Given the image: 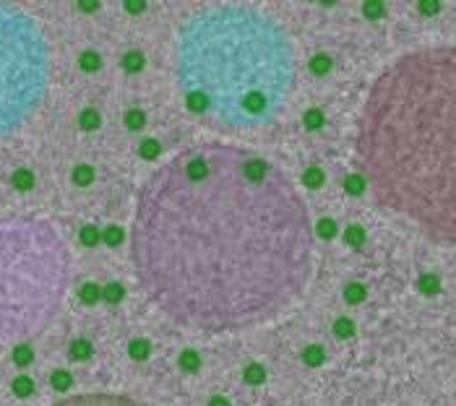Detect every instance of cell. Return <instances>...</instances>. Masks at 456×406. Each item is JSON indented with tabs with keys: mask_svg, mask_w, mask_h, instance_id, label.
I'll list each match as a JSON object with an SVG mask.
<instances>
[{
	"mask_svg": "<svg viewBox=\"0 0 456 406\" xmlns=\"http://www.w3.org/2000/svg\"><path fill=\"white\" fill-rule=\"evenodd\" d=\"M141 289L172 323L261 326L305 292L313 221L284 172L245 146H185L143 182L131 227Z\"/></svg>",
	"mask_w": 456,
	"mask_h": 406,
	"instance_id": "cell-1",
	"label": "cell"
},
{
	"mask_svg": "<svg viewBox=\"0 0 456 406\" xmlns=\"http://www.w3.org/2000/svg\"><path fill=\"white\" fill-rule=\"evenodd\" d=\"M354 151L378 206L456 245V44L412 50L373 81Z\"/></svg>",
	"mask_w": 456,
	"mask_h": 406,
	"instance_id": "cell-2",
	"label": "cell"
},
{
	"mask_svg": "<svg viewBox=\"0 0 456 406\" xmlns=\"http://www.w3.org/2000/svg\"><path fill=\"white\" fill-rule=\"evenodd\" d=\"M175 66L188 104L230 128H261L279 117L295 81V52L281 26L243 5L190 18Z\"/></svg>",
	"mask_w": 456,
	"mask_h": 406,
	"instance_id": "cell-3",
	"label": "cell"
},
{
	"mask_svg": "<svg viewBox=\"0 0 456 406\" xmlns=\"http://www.w3.org/2000/svg\"><path fill=\"white\" fill-rule=\"evenodd\" d=\"M50 52L32 16L0 5V135L34 115L47 94Z\"/></svg>",
	"mask_w": 456,
	"mask_h": 406,
	"instance_id": "cell-4",
	"label": "cell"
},
{
	"mask_svg": "<svg viewBox=\"0 0 456 406\" xmlns=\"http://www.w3.org/2000/svg\"><path fill=\"white\" fill-rule=\"evenodd\" d=\"M55 406H146V404L123 393H78L66 401H58Z\"/></svg>",
	"mask_w": 456,
	"mask_h": 406,
	"instance_id": "cell-5",
	"label": "cell"
},
{
	"mask_svg": "<svg viewBox=\"0 0 456 406\" xmlns=\"http://www.w3.org/2000/svg\"><path fill=\"white\" fill-rule=\"evenodd\" d=\"M91 354V344L86 338H76L70 344V359H76V362H81V359H89Z\"/></svg>",
	"mask_w": 456,
	"mask_h": 406,
	"instance_id": "cell-6",
	"label": "cell"
},
{
	"mask_svg": "<svg viewBox=\"0 0 456 406\" xmlns=\"http://www.w3.org/2000/svg\"><path fill=\"white\" fill-rule=\"evenodd\" d=\"M123 66L128 68V70H141L143 68V58L139 52H128L125 58H123Z\"/></svg>",
	"mask_w": 456,
	"mask_h": 406,
	"instance_id": "cell-7",
	"label": "cell"
},
{
	"mask_svg": "<svg viewBox=\"0 0 456 406\" xmlns=\"http://www.w3.org/2000/svg\"><path fill=\"white\" fill-rule=\"evenodd\" d=\"M13 391H16V396H29V393L34 391V385H32V380H29V377H16Z\"/></svg>",
	"mask_w": 456,
	"mask_h": 406,
	"instance_id": "cell-8",
	"label": "cell"
},
{
	"mask_svg": "<svg viewBox=\"0 0 456 406\" xmlns=\"http://www.w3.org/2000/svg\"><path fill=\"white\" fill-rule=\"evenodd\" d=\"M128 352H131V357H133V359H143L146 354H149V344H146V341H133Z\"/></svg>",
	"mask_w": 456,
	"mask_h": 406,
	"instance_id": "cell-9",
	"label": "cell"
},
{
	"mask_svg": "<svg viewBox=\"0 0 456 406\" xmlns=\"http://www.w3.org/2000/svg\"><path fill=\"white\" fill-rule=\"evenodd\" d=\"M52 385H55L58 391H66L68 385H70V375H68V372H63V370L52 372Z\"/></svg>",
	"mask_w": 456,
	"mask_h": 406,
	"instance_id": "cell-10",
	"label": "cell"
},
{
	"mask_svg": "<svg viewBox=\"0 0 456 406\" xmlns=\"http://www.w3.org/2000/svg\"><path fill=\"white\" fill-rule=\"evenodd\" d=\"M81 125H84L86 131H91V128H97V125H99V115L94 112V109H86V112L81 115Z\"/></svg>",
	"mask_w": 456,
	"mask_h": 406,
	"instance_id": "cell-11",
	"label": "cell"
},
{
	"mask_svg": "<svg viewBox=\"0 0 456 406\" xmlns=\"http://www.w3.org/2000/svg\"><path fill=\"white\" fill-rule=\"evenodd\" d=\"M81 66H84V70H97L99 68V58L94 52H84V55H81Z\"/></svg>",
	"mask_w": 456,
	"mask_h": 406,
	"instance_id": "cell-12",
	"label": "cell"
},
{
	"mask_svg": "<svg viewBox=\"0 0 456 406\" xmlns=\"http://www.w3.org/2000/svg\"><path fill=\"white\" fill-rule=\"evenodd\" d=\"M102 294H105L107 302H117V300L123 297V287H120V284H109V287H107Z\"/></svg>",
	"mask_w": 456,
	"mask_h": 406,
	"instance_id": "cell-13",
	"label": "cell"
},
{
	"mask_svg": "<svg viewBox=\"0 0 456 406\" xmlns=\"http://www.w3.org/2000/svg\"><path fill=\"white\" fill-rule=\"evenodd\" d=\"M125 125H128V128H141V125H143V112H139V109H131V112L125 115Z\"/></svg>",
	"mask_w": 456,
	"mask_h": 406,
	"instance_id": "cell-14",
	"label": "cell"
},
{
	"mask_svg": "<svg viewBox=\"0 0 456 406\" xmlns=\"http://www.w3.org/2000/svg\"><path fill=\"white\" fill-rule=\"evenodd\" d=\"M13 359L18 365H29L32 362V349L29 346H18L16 352H13Z\"/></svg>",
	"mask_w": 456,
	"mask_h": 406,
	"instance_id": "cell-15",
	"label": "cell"
},
{
	"mask_svg": "<svg viewBox=\"0 0 456 406\" xmlns=\"http://www.w3.org/2000/svg\"><path fill=\"white\" fill-rule=\"evenodd\" d=\"M182 367H185V370H196V367H198V354L196 352H182Z\"/></svg>",
	"mask_w": 456,
	"mask_h": 406,
	"instance_id": "cell-16",
	"label": "cell"
},
{
	"mask_svg": "<svg viewBox=\"0 0 456 406\" xmlns=\"http://www.w3.org/2000/svg\"><path fill=\"white\" fill-rule=\"evenodd\" d=\"M245 377H248V383H261L263 380V370H261L258 365H253V367L245 370Z\"/></svg>",
	"mask_w": 456,
	"mask_h": 406,
	"instance_id": "cell-17",
	"label": "cell"
},
{
	"mask_svg": "<svg viewBox=\"0 0 456 406\" xmlns=\"http://www.w3.org/2000/svg\"><path fill=\"white\" fill-rule=\"evenodd\" d=\"M305 359H308V365H321V359H323V349H313V346H310L308 352H305Z\"/></svg>",
	"mask_w": 456,
	"mask_h": 406,
	"instance_id": "cell-18",
	"label": "cell"
},
{
	"mask_svg": "<svg viewBox=\"0 0 456 406\" xmlns=\"http://www.w3.org/2000/svg\"><path fill=\"white\" fill-rule=\"evenodd\" d=\"M105 239H107L109 245H117V242H120V239H123V229H117V227H109L107 232H105Z\"/></svg>",
	"mask_w": 456,
	"mask_h": 406,
	"instance_id": "cell-19",
	"label": "cell"
},
{
	"mask_svg": "<svg viewBox=\"0 0 456 406\" xmlns=\"http://www.w3.org/2000/svg\"><path fill=\"white\" fill-rule=\"evenodd\" d=\"M159 146H157V141H146V143H141V154L146 156V159H154V156H157L159 151Z\"/></svg>",
	"mask_w": 456,
	"mask_h": 406,
	"instance_id": "cell-20",
	"label": "cell"
},
{
	"mask_svg": "<svg viewBox=\"0 0 456 406\" xmlns=\"http://www.w3.org/2000/svg\"><path fill=\"white\" fill-rule=\"evenodd\" d=\"M97 294H99V289H97V287H91V284L81 289V297H84L86 302H94V300H97Z\"/></svg>",
	"mask_w": 456,
	"mask_h": 406,
	"instance_id": "cell-21",
	"label": "cell"
},
{
	"mask_svg": "<svg viewBox=\"0 0 456 406\" xmlns=\"http://www.w3.org/2000/svg\"><path fill=\"white\" fill-rule=\"evenodd\" d=\"M16 185H18V188H29V185H32V174H29V172H18V174H16Z\"/></svg>",
	"mask_w": 456,
	"mask_h": 406,
	"instance_id": "cell-22",
	"label": "cell"
},
{
	"mask_svg": "<svg viewBox=\"0 0 456 406\" xmlns=\"http://www.w3.org/2000/svg\"><path fill=\"white\" fill-rule=\"evenodd\" d=\"M334 331H336V334H342V336H347V334H352V323L350 320H339L334 326Z\"/></svg>",
	"mask_w": 456,
	"mask_h": 406,
	"instance_id": "cell-23",
	"label": "cell"
},
{
	"mask_svg": "<svg viewBox=\"0 0 456 406\" xmlns=\"http://www.w3.org/2000/svg\"><path fill=\"white\" fill-rule=\"evenodd\" d=\"M91 180V169L89 167H78L76 169V182H89Z\"/></svg>",
	"mask_w": 456,
	"mask_h": 406,
	"instance_id": "cell-24",
	"label": "cell"
},
{
	"mask_svg": "<svg viewBox=\"0 0 456 406\" xmlns=\"http://www.w3.org/2000/svg\"><path fill=\"white\" fill-rule=\"evenodd\" d=\"M321 120H323V117H321V112H316V109H313V112H308V117H305V123H308L310 128H313V125L318 128V125H321Z\"/></svg>",
	"mask_w": 456,
	"mask_h": 406,
	"instance_id": "cell-25",
	"label": "cell"
},
{
	"mask_svg": "<svg viewBox=\"0 0 456 406\" xmlns=\"http://www.w3.org/2000/svg\"><path fill=\"white\" fill-rule=\"evenodd\" d=\"M81 235H84V242H86V245H94V242H97V229L86 227V229H84V232H81Z\"/></svg>",
	"mask_w": 456,
	"mask_h": 406,
	"instance_id": "cell-26",
	"label": "cell"
},
{
	"mask_svg": "<svg viewBox=\"0 0 456 406\" xmlns=\"http://www.w3.org/2000/svg\"><path fill=\"white\" fill-rule=\"evenodd\" d=\"M347 297H350V302H357V300H362V289L360 287H350V289H347Z\"/></svg>",
	"mask_w": 456,
	"mask_h": 406,
	"instance_id": "cell-27",
	"label": "cell"
},
{
	"mask_svg": "<svg viewBox=\"0 0 456 406\" xmlns=\"http://www.w3.org/2000/svg\"><path fill=\"white\" fill-rule=\"evenodd\" d=\"M326 66H328L326 60H318V63L313 60V70H318V73H323V70H326Z\"/></svg>",
	"mask_w": 456,
	"mask_h": 406,
	"instance_id": "cell-28",
	"label": "cell"
},
{
	"mask_svg": "<svg viewBox=\"0 0 456 406\" xmlns=\"http://www.w3.org/2000/svg\"><path fill=\"white\" fill-rule=\"evenodd\" d=\"M128 8H131V11H141L143 3H128Z\"/></svg>",
	"mask_w": 456,
	"mask_h": 406,
	"instance_id": "cell-29",
	"label": "cell"
},
{
	"mask_svg": "<svg viewBox=\"0 0 456 406\" xmlns=\"http://www.w3.org/2000/svg\"><path fill=\"white\" fill-rule=\"evenodd\" d=\"M209 406H227V401H224V399H214V401L209 404Z\"/></svg>",
	"mask_w": 456,
	"mask_h": 406,
	"instance_id": "cell-30",
	"label": "cell"
}]
</instances>
